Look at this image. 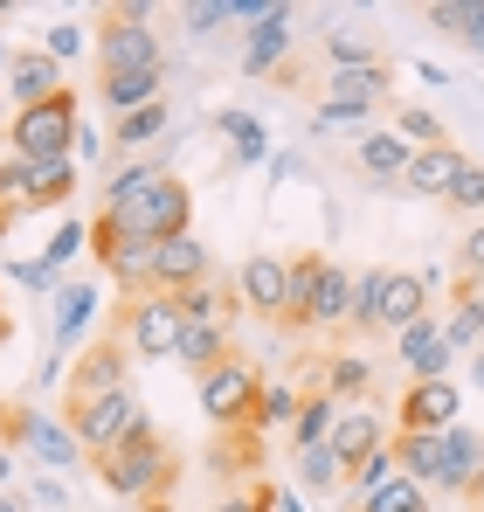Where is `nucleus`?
Returning a JSON list of instances; mask_svg holds the SVG:
<instances>
[{
  "instance_id": "nucleus-9",
  "label": "nucleus",
  "mask_w": 484,
  "mask_h": 512,
  "mask_svg": "<svg viewBox=\"0 0 484 512\" xmlns=\"http://www.w3.org/2000/svg\"><path fill=\"white\" fill-rule=\"evenodd\" d=\"M77 194V160L63 167H28V160H0V208L21 222L35 208H63Z\"/></svg>"
},
{
  "instance_id": "nucleus-27",
  "label": "nucleus",
  "mask_w": 484,
  "mask_h": 512,
  "mask_svg": "<svg viewBox=\"0 0 484 512\" xmlns=\"http://www.w3.org/2000/svg\"><path fill=\"white\" fill-rule=\"evenodd\" d=\"M166 97L160 104H146V111H125V118H111V146L118 153H139V146H153V139H166Z\"/></svg>"
},
{
  "instance_id": "nucleus-12",
  "label": "nucleus",
  "mask_w": 484,
  "mask_h": 512,
  "mask_svg": "<svg viewBox=\"0 0 484 512\" xmlns=\"http://www.w3.org/2000/svg\"><path fill=\"white\" fill-rule=\"evenodd\" d=\"M325 270H332L325 250H298L291 256V291H284V319H277L284 340H312V333H319V284H325Z\"/></svg>"
},
{
  "instance_id": "nucleus-31",
  "label": "nucleus",
  "mask_w": 484,
  "mask_h": 512,
  "mask_svg": "<svg viewBox=\"0 0 484 512\" xmlns=\"http://www.w3.org/2000/svg\"><path fill=\"white\" fill-rule=\"evenodd\" d=\"M353 512H429V492H422L415 478H395V485H381L374 499H353Z\"/></svg>"
},
{
  "instance_id": "nucleus-43",
  "label": "nucleus",
  "mask_w": 484,
  "mask_h": 512,
  "mask_svg": "<svg viewBox=\"0 0 484 512\" xmlns=\"http://www.w3.org/2000/svg\"><path fill=\"white\" fill-rule=\"evenodd\" d=\"M14 485V450H0V492Z\"/></svg>"
},
{
  "instance_id": "nucleus-8",
  "label": "nucleus",
  "mask_w": 484,
  "mask_h": 512,
  "mask_svg": "<svg viewBox=\"0 0 484 512\" xmlns=\"http://www.w3.org/2000/svg\"><path fill=\"white\" fill-rule=\"evenodd\" d=\"M63 423L77 436L90 457H104V450H118L132 429H146V409H139V395L125 388V395H104V402H63Z\"/></svg>"
},
{
  "instance_id": "nucleus-10",
  "label": "nucleus",
  "mask_w": 484,
  "mask_h": 512,
  "mask_svg": "<svg viewBox=\"0 0 484 512\" xmlns=\"http://www.w3.org/2000/svg\"><path fill=\"white\" fill-rule=\"evenodd\" d=\"M457 416H464L457 381H408L395 402V436H443V429H457Z\"/></svg>"
},
{
  "instance_id": "nucleus-2",
  "label": "nucleus",
  "mask_w": 484,
  "mask_h": 512,
  "mask_svg": "<svg viewBox=\"0 0 484 512\" xmlns=\"http://www.w3.org/2000/svg\"><path fill=\"white\" fill-rule=\"evenodd\" d=\"M422 312H429V277H422V270H388V263H374V270H360L346 340H402Z\"/></svg>"
},
{
  "instance_id": "nucleus-46",
  "label": "nucleus",
  "mask_w": 484,
  "mask_h": 512,
  "mask_svg": "<svg viewBox=\"0 0 484 512\" xmlns=\"http://www.w3.org/2000/svg\"><path fill=\"white\" fill-rule=\"evenodd\" d=\"M0 512H21V506H14V492H0Z\"/></svg>"
},
{
  "instance_id": "nucleus-24",
  "label": "nucleus",
  "mask_w": 484,
  "mask_h": 512,
  "mask_svg": "<svg viewBox=\"0 0 484 512\" xmlns=\"http://www.w3.org/2000/svg\"><path fill=\"white\" fill-rule=\"evenodd\" d=\"M443 333H450V353H478L484 346V291L478 284H457V305H450Z\"/></svg>"
},
{
  "instance_id": "nucleus-52",
  "label": "nucleus",
  "mask_w": 484,
  "mask_h": 512,
  "mask_svg": "<svg viewBox=\"0 0 484 512\" xmlns=\"http://www.w3.org/2000/svg\"><path fill=\"white\" fill-rule=\"evenodd\" d=\"M478 56H484V49H478Z\"/></svg>"
},
{
  "instance_id": "nucleus-36",
  "label": "nucleus",
  "mask_w": 484,
  "mask_h": 512,
  "mask_svg": "<svg viewBox=\"0 0 484 512\" xmlns=\"http://www.w3.org/2000/svg\"><path fill=\"white\" fill-rule=\"evenodd\" d=\"M28 450H35V457H49V464H70L83 443L70 436V423H49V416H42V423H35V443H28Z\"/></svg>"
},
{
  "instance_id": "nucleus-16",
  "label": "nucleus",
  "mask_w": 484,
  "mask_h": 512,
  "mask_svg": "<svg viewBox=\"0 0 484 512\" xmlns=\"http://www.w3.org/2000/svg\"><path fill=\"white\" fill-rule=\"evenodd\" d=\"M208 277H215V263H208V243L201 236H180V243H160L153 250V291H166V298L201 291Z\"/></svg>"
},
{
  "instance_id": "nucleus-50",
  "label": "nucleus",
  "mask_w": 484,
  "mask_h": 512,
  "mask_svg": "<svg viewBox=\"0 0 484 512\" xmlns=\"http://www.w3.org/2000/svg\"><path fill=\"white\" fill-rule=\"evenodd\" d=\"M0 319H7V298H0Z\"/></svg>"
},
{
  "instance_id": "nucleus-44",
  "label": "nucleus",
  "mask_w": 484,
  "mask_h": 512,
  "mask_svg": "<svg viewBox=\"0 0 484 512\" xmlns=\"http://www.w3.org/2000/svg\"><path fill=\"white\" fill-rule=\"evenodd\" d=\"M464 506H471V512H484V478L471 485V492H464Z\"/></svg>"
},
{
  "instance_id": "nucleus-42",
  "label": "nucleus",
  "mask_w": 484,
  "mask_h": 512,
  "mask_svg": "<svg viewBox=\"0 0 484 512\" xmlns=\"http://www.w3.org/2000/svg\"><path fill=\"white\" fill-rule=\"evenodd\" d=\"M42 49H49V56H56V63H63V56H70V49H77V28H49V42H42Z\"/></svg>"
},
{
  "instance_id": "nucleus-15",
  "label": "nucleus",
  "mask_w": 484,
  "mask_h": 512,
  "mask_svg": "<svg viewBox=\"0 0 484 512\" xmlns=\"http://www.w3.org/2000/svg\"><path fill=\"white\" fill-rule=\"evenodd\" d=\"M395 360L408 367V381H450V333H443V319L422 312L402 340H395Z\"/></svg>"
},
{
  "instance_id": "nucleus-7",
  "label": "nucleus",
  "mask_w": 484,
  "mask_h": 512,
  "mask_svg": "<svg viewBox=\"0 0 484 512\" xmlns=\"http://www.w3.org/2000/svg\"><path fill=\"white\" fill-rule=\"evenodd\" d=\"M118 333L132 346V360H173L180 353V333H187V319H180V298H132V305H118Z\"/></svg>"
},
{
  "instance_id": "nucleus-39",
  "label": "nucleus",
  "mask_w": 484,
  "mask_h": 512,
  "mask_svg": "<svg viewBox=\"0 0 484 512\" xmlns=\"http://www.w3.org/2000/svg\"><path fill=\"white\" fill-rule=\"evenodd\" d=\"M443 201H450V208H464V215H484V167H478V160L457 173V187H450Z\"/></svg>"
},
{
  "instance_id": "nucleus-5",
  "label": "nucleus",
  "mask_w": 484,
  "mask_h": 512,
  "mask_svg": "<svg viewBox=\"0 0 484 512\" xmlns=\"http://www.w3.org/2000/svg\"><path fill=\"white\" fill-rule=\"evenodd\" d=\"M201 416L215 429H256V402H263V374L249 367V360H222V367H208L201 381Z\"/></svg>"
},
{
  "instance_id": "nucleus-18",
  "label": "nucleus",
  "mask_w": 484,
  "mask_h": 512,
  "mask_svg": "<svg viewBox=\"0 0 484 512\" xmlns=\"http://www.w3.org/2000/svg\"><path fill=\"white\" fill-rule=\"evenodd\" d=\"M471 167L464 160V146L450 139V146H422L415 160H408V180H402V194H422V201H443L450 187H457V173Z\"/></svg>"
},
{
  "instance_id": "nucleus-33",
  "label": "nucleus",
  "mask_w": 484,
  "mask_h": 512,
  "mask_svg": "<svg viewBox=\"0 0 484 512\" xmlns=\"http://www.w3.org/2000/svg\"><path fill=\"white\" fill-rule=\"evenodd\" d=\"M395 478H402V464H395V443H388V450H374L346 485H353V499H374V492H381V485H395Z\"/></svg>"
},
{
  "instance_id": "nucleus-13",
  "label": "nucleus",
  "mask_w": 484,
  "mask_h": 512,
  "mask_svg": "<svg viewBox=\"0 0 484 512\" xmlns=\"http://www.w3.org/2000/svg\"><path fill=\"white\" fill-rule=\"evenodd\" d=\"M0 70H7V90H14V111H28V104H49V97H63V63L49 56V49H0Z\"/></svg>"
},
{
  "instance_id": "nucleus-47",
  "label": "nucleus",
  "mask_w": 484,
  "mask_h": 512,
  "mask_svg": "<svg viewBox=\"0 0 484 512\" xmlns=\"http://www.w3.org/2000/svg\"><path fill=\"white\" fill-rule=\"evenodd\" d=\"M7 229H14V215H7V208H0V236H7Z\"/></svg>"
},
{
  "instance_id": "nucleus-14",
  "label": "nucleus",
  "mask_w": 484,
  "mask_h": 512,
  "mask_svg": "<svg viewBox=\"0 0 484 512\" xmlns=\"http://www.w3.org/2000/svg\"><path fill=\"white\" fill-rule=\"evenodd\" d=\"M339 464H346V478L374 457V450H388V423H381V409L374 402H353V409H339V423H332V443H325Z\"/></svg>"
},
{
  "instance_id": "nucleus-49",
  "label": "nucleus",
  "mask_w": 484,
  "mask_h": 512,
  "mask_svg": "<svg viewBox=\"0 0 484 512\" xmlns=\"http://www.w3.org/2000/svg\"><path fill=\"white\" fill-rule=\"evenodd\" d=\"M0 21H7V0H0Z\"/></svg>"
},
{
  "instance_id": "nucleus-19",
  "label": "nucleus",
  "mask_w": 484,
  "mask_h": 512,
  "mask_svg": "<svg viewBox=\"0 0 484 512\" xmlns=\"http://www.w3.org/2000/svg\"><path fill=\"white\" fill-rule=\"evenodd\" d=\"M284 56H291V7L263 14V21L249 28V42H242V70H249V77H277Z\"/></svg>"
},
{
  "instance_id": "nucleus-41",
  "label": "nucleus",
  "mask_w": 484,
  "mask_h": 512,
  "mask_svg": "<svg viewBox=\"0 0 484 512\" xmlns=\"http://www.w3.org/2000/svg\"><path fill=\"white\" fill-rule=\"evenodd\" d=\"M277 506H284V499H277L270 485H249V492H236V499H222L215 512H277Z\"/></svg>"
},
{
  "instance_id": "nucleus-17",
  "label": "nucleus",
  "mask_w": 484,
  "mask_h": 512,
  "mask_svg": "<svg viewBox=\"0 0 484 512\" xmlns=\"http://www.w3.org/2000/svg\"><path fill=\"white\" fill-rule=\"evenodd\" d=\"M408 160H415V146H408L402 132H367V139L353 146V173H360L367 187H381V194H395L408 180Z\"/></svg>"
},
{
  "instance_id": "nucleus-25",
  "label": "nucleus",
  "mask_w": 484,
  "mask_h": 512,
  "mask_svg": "<svg viewBox=\"0 0 484 512\" xmlns=\"http://www.w3.org/2000/svg\"><path fill=\"white\" fill-rule=\"evenodd\" d=\"M332 423H339V402L312 381V395H305V409H298V423H291V443H298V450H325V443H332Z\"/></svg>"
},
{
  "instance_id": "nucleus-28",
  "label": "nucleus",
  "mask_w": 484,
  "mask_h": 512,
  "mask_svg": "<svg viewBox=\"0 0 484 512\" xmlns=\"http://www.w3.org/2000/svg\"><path fill=\"white\" fill-rule=\"evenodd\" d=\"M353 291H360V277H346V270L332 263L325 284H319V333H346V319H353Z\"/></svg>"
},
{
  "instance_id": "nucleus-34",
  "label": "nucleus",
  "mask_w": 484,
  "mask_h": 512,
  "mask_svg": "<svg viewBox=\"0 0 484 512\" xmlns=\"http://www.w3.org/2000/svg\"><path fill=\"white\" fill-rule=\"evenodd\" d=\"M298 409H305L298 388H263V402H256V429H291V423H298Z\"/></svg>"
},
{
  "instance_id": "nucleus-29",
  "label": "nucleus",
  "mask_w": 484,
  "mask_h": 512,
  "mask_svg": "<svg viewBox=\"0 0 484 512\" xmlns=\"http://www.w3.org/2000/svg\"><path fill=\"white\" fill-rule=\"evenodd\" d=\"M395 132H402L415 153H422V146H450L443 118H436V111H422V104H395Z\"/></svg>"
},
{
  "instance_id": "nucleus-3",
  "label": "nucleus",
  "mask_w": 484,
  "mask_h": 512,
  "mask_svg": "<svg viewBox=\"0 0 484 512\" xmlns=\"http://www.w3.org/2000/svg\"><path fill=\"white\" fill-rule=\"evenodd\" d=\"M83 139V104L77 90L49 97V104H28L7 118V160H28V167H63Z\"/></svg>"
},
{
  "instance_id": "nucleus-22",
  "label": "nucleus",
  "mask_w": 484,
  "mask_h": 512,
  "mask_svg": "<svg viewBox=\"0 0 484 512\" xmlns=\"http://www.w3.org/2000/svg\"><path fill=\"white\" fill-rule=\"evenodd\" d=\"M422 28L443 35V42L484 49V0H429V7H422Z\"/></svg>"
},
{
  "instance_id": "nucleus-48",
  "label": "nucleus",
  "mask_w": 484,
  "mask_h": 512,
  "mask_svg": "<svg viewBox=\"0 0 484 512\" xmlns=\"http://www.w3.org/2000/svg\"><path fill=\"white\" fill-rule=\"evenodd\" d=\"M478 381H484V353H478Z\"/></svg>"
},
{
  "instance_id": "nucleus-1",
  "label": "nucleus",
  "mask_w": 484,
  "mask_h": 512,
  "mask_svg": "<svg viewBox=\"0 0 484 512\" xmlns=\"http://www.w3.org/2000/svg\"><path fill=\"white\" fill-rule=\"evenodd\" d=\"M90 471H97V485L118 499V506H146V512H166L173 499V471H180V457L166 450V436L153 423L132 429L118 450H104V457H90Z\"/></svg>"
},
{
  "instance_id": "nucleus-6",
  "label": "nucleus",
  "mask_w": 484,
  "mask_h": 512,
  "mask_svg": "<svg viewBox=\"0 0 484 512\" xmlns=\"http://www.w3.org/2000/svg\"><path fill=\"white\" fill-rule=\"evenodd\" d=\"M125 388H132V346H125L118 326H104V333L70 360L63 402H104V395H125Z\"/></svg>"
},
{
  "instance_id": "nucleus-40",
  "label": "nucleus",
  "mask_w": 484,
  "mask_h": 512,
  "mask_svg": "<svg viewBox=\"0 0 484 512\" xmlns=\"http://www.w3.org/2000/svg\"><path fill=\"white\" fill-rule=\"evenodd\" d=\"M457 284H478L484 291V222L464 236V250H457Z\"/></svg>"
},
{
  "instance_id": "nucleus-45",
  "label": "nucleus",
  "mask_w": 484,
  "mask_h": 512,
  "mask_svg": "<svg viewBox=\"0 0 484 512\" xmlns=\"http://www.w3.org/2000/svg\"><path fill=\"white\" fill-rule=\"evenodd\" d=\"M7 340H14V319H0V346H7Z\"/></svg>"
},
{
  "instance_id": "nucleus-38",
  "label": "nucleus",
  "mask_w": 484,
  "mask_h": 512,
  "mask_svg": "<svg viewBox=\"0 0 484 512\" xmlns=\"http://www.w3.org/2000/svg\"><path fill=\"white\" fill-rule=\"evenodd\" d=\"M222 132H236V160H263V125L256 118H242V111H222Z\"/></svg>"
},
{
  "instance_id": "nucleus-35",
  "label": "nucleus",
  "mask_w": 484,
  "mask_h": 512,
  "mask_svg": "<svg viewBox=\"0 0 484 512\" xmlns=\"http://www.w3.org/2000/svg\"><path fill=\"white\" fill-rule=\"evenodd\" d=\"M35 423H42V409H35V402H0V450L35 443Z\"/></svg>"
},
{
  "instance_id": "nucleus-23",
  "label": "nucleus",
  "mask_w": 484,
  "mask_h": 512,
  "mask_svg": "<svg viewBox=\"0 0 484 512\" xmlns=\"http://www.w3.org/2000/svg\"><path fill=\"white\" fill-rule=\"evenodd\" d=\"M319 388L339 402V409H353V402H367L374 367H367V360H353V353H332V360H319Z\"/></svg>"
},
{
  "instance_id": "nucleus-11",
  "label": "nucleus",
  "mask_w": 484,
  "mask_h": 512,
  "mask_svg": "<svg viewBox=\"0 0 484 512\" xmlns=\"http://www.w3.org/2000/svg\"><path fill=\"white\" fill-rule=\"evenodd\" d=\"M284 291H291V256L277 250H249L236 270V305L242 312H256V319H284Z\"/></svg>"
},
{
  "instance_id": "nucleus-20",
  "label": "nucleus",
  "mask_w": 484,
  "mask_h": 512,
  "mask_svg": "<svg viewBox=\"0 0 484 512\" xmlns=\"http://www.w3.org/2000/svg\"><path fill=\"white\" fill-rule=\"evenodd\" d=\"M229 326H236V319H194V326L180 333V353H173V360H180V367H187L194 381H201L208 367L236 360V340H229Z\"/></svg>"
},
{
  "instance_id": "nucleus-32",
  "label": "nucleus",
  "mask_w": 484,
  "mask_h": 512,
  "mask_svg": "<svg viewBox=\"0 0 484 512\" xmlns=\"http://www.w3.org/2000/svg\"><path fill=\"white\" fill-rule=\"evenodd\" d=\"M160 173H166L160 160H132L125 173H111V187H104V208H125V201H139V194H146Z\"/></svg>"
},
{
  "instance_id": "nucleus-4",
  "label": "nucleus",
  "mask_w": 484,
  "mask_h": 512,
  "mask_svg": "<svg viewBox=\"0 0 484 512\" xmlns=\"http://www.w3.org/2000/svg\"><path fill=\"white\" fill-rule=\"evenodd\" d=\"M90 49H97V77L166 70V49L153 35V7H97L90 14Z\"/></svg>"
},
{
  "instance_id": "nucleus-26",
  "label": "nucleus",
  "mask_w": 484,
  "mask_h": 512,
  "mask_svg": "<svg viewBox=\"0 0 484 512\" xmlns=\"http://www.w3.org/2000/svg\"><path fill=\"white\" fill-rule=\"evenodd\" d=\"M90 319H97V291L90 284H63V298H56V353H70Z\"/></svg>"
},
{
  "instance_id": "nucleus-53",
  "label": "nucleus",
  "mask_w": 484,
  "mask_h": 512,
  "mask_svg": "<svg viewBox=\"0 0 484 512\" xmlns=\"http://www.w3.org/2000/svg\"><path fill=\"white\" fill-rule=\"evenodd\" d=\"M478 353H484V346H478Z\"/></svg>"
},
{
  "instance_id": "nucleus-21",
  "label": "nucleus",
  "mask_w": 484,
  "mask_h": 512,
  "mask_svg": "<svg viewBox=\"0 0 484 512\" xmlns=\"http://www.w3.org/2000/svg\"><path fill=\"white\" fill-rule=\"evenodd\" d=\"M160 97H166V70H125V77H97V104H104L111 118L146 111V104H160Z\"/></svg>"
},
{
  "instance_id": "nucleus-30",
  "label": "nucleus",
  "mask_w": 484,
  "mask_h": 512,
  "mask_svg": "<svg viewBox=\"0 0 484 512\" xmlns=\"http://www.w3.org/2000/svg\"><path fill=\"white\" fill-rule=\"evenodd\" d=\"M298 478H305V492H312V499H332V492H339V478H346V464H339L332 450H298Z\"/></svg>"
},
{
  "instance_id": "nucleus-51",
  "label": "nucleus",
  "mask_w": 484,
  "mask_h": 512,
  "mask_svg": "<svg viewBox=\"0 0 484 512\" xmlns=\"http://www.w3.org/2000/svg\"><path fill=\"white\" fill-rule=\"evenodd\" d=\"M284 512H298V506H291V499H284Z\"/></svg>"
},
{
  "instance_id": "nucleus-37",
  "label": "nucleus",
  "mask_w": 484,
  "mask_h": 512,
  "mask_svg": "<svg viewBox=\"0 0 484 512\" xmlns=\"http://www.w3.org/2000/svg\"><path fill=\"white\" fill-rule=\"evenodd\" d=\"M180 319H187V326H194V319H236V305H222V291L201 284V291H180Z\"/></svg>"
}]
</instances>
